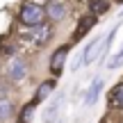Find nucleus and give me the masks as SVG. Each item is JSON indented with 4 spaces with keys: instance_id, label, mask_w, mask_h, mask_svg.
<instances>
[{
    "instance_id": "nucleus-7",
    "label": "nucleus",
    "mask_w": 123,
    "mask_h": 123,
    "mask_svg": "<svg viewBox=\"0 0 123 123\" xmlns=\"http://www.w3.org/2000/svg\"><path fill=\"white\" fill-rule=\"evenodd\" d=\"M96 21L98 18L93 16V14H87V16H82L80 18V23H78V27H75V32H73V41H80L84 34H87L89 30H91L93 25H96Z\"/></svg>"
},
{
    "instance_id": "nucleus-18",
    "label": "nucleus",
    "mask_w": 123,
    "mask_h": 123,
    "mask_svg": "<svg viewBox=\"0 0 123 123\" xmlns=\"http://www.w3.org/2000/svg\"><path fill=\"white\" fill-rule=\"evenodd\" d=\"M116 2H123V0H116Z\"/></svg>"
},
{
    "instance_id": "nucleus-13",
    "label": "nucleus",
    "mask_w": 123,
    "mask_h": 123,
    "mask_svg": "<svg viewBox=\"0 0 123 123\" xmlns=\"http://www.w3.org/2000/svg\"><path fill=\"white\" fill-rule=\"evenodd\" d=\"M64 14H66V12H64V5H59V2H50L48 7H46V16H48L50 21H55V23L62 21Z\"/></svg>"
},
{
    "instance_id": "nucleus-16",
    "label": "nucleus",
    "mask_w": 123,
    "mask_h": 123,
    "mask_svg": "<svg viewBox=\"0 0 123 123\" xmlns=\"http://www.w3.org/2000/svg\"><path fill=\"white\" fill-rule=\"evenodd\" d=\"M121 64H123V48H121L119 53L114 55V57H112V62H110V64H107V66H110V68H119Z\"/></svg>"
},
{
    "instance_id": "nucleus-15",
    "label": "nucleus",
    "mask_w": 123,
    "mask_h": 123,
    "mask_svg": "<svg viewBox=\"0 0 123 123\" xmlns=\"http://www.w3.org/2000/svg\"><path fill=\"white\" fill-rule=\"evenodd\" d=\"M98 123H123V116L119 114V112H107Z\"/></svg>"
},
{
    "instance_id": "nucleus-11",
    "label": "nucleus",
    "mask_w": 123,
    "mask_h": 123,
    "mask_svg": "<svg viewBox=\"0 0 123 123\" xmlns=\"http://www.w3.org/2000/svg\"><path fill=\"white\" fill-rule=\"evenodd\" d=\"M100 89H103V80L100 78H93L91 87H89V91H87V98H84V105H93L96 98H98V93H100Z\"/></svg>"
},
{
    "instance_id": "nucleus-3",
    "label": "nucleus",
    "mask_w": 123,
    "mask_h": 123,
    "mask_svg": "<svg viewBox=\"0 0 123 123\" xmlns=\"http://www.w3.org/2000/svg\"><path fill=\"white\" fill-rule=\"evenodd\" d=\"M114 34H116V30H112L107 37L93 39L91 43L84 48V53H82V64H91V62H96L98 55H100V53H105V50L110 48V43H112V39H114Z\"/></svg>"
},
{
    "instance_id": "nucleus-1",
    "label": "nucleus",
    "mask_w": 123,
    "mask_h": 123,
    "mask_svg": "<svg viewBox=\"0 0 123 123\" xmlns=\"http://www.w3.org/2000/svg\"><path fill=\"white\" fill-rule=\"evenodd\" d=\"M55 34V27L53 25H37V27H23L21 32H18V37H21V41H25V43L34 46V48H41V46H46L50 39H53Z\"/></svg>"
},
{
    "instance_id": "nucleus-8",
    "label": "nucleus",
    "mask_w": 123,
    "mask_h": 123,
    "mask_svg": "<svg viewBox=\"0 0 123 123\" xmlns=\"http://www.w3.org/2000/svg\"><path fill=\"white\" fill-rule=\"evenodd\" d=\"M107 105H110L112 110H123V82L114 84V87L110 89V93H107Z\"/></svg>"
},
{
    "instance_id": "nucleus-4",
    "label": "nucleus",
    "mask_w": 123,
    "mask_h": 123,
    "mask_svg": "<svg viewBox=\"0 0 123 123\" xmlns=\"http://www.w3.org/2000/svg\"><path fill=\"white\" fill-rule=\"evenodd\" d=\"M68 48H71V46H59V48L53 53V57H50V73H53V75L62 73L64 62H66V55H68Z\"/></svg>"
},
{
    "instance_id": "nucleus-9",
    "label": "nucleus",
    "mask_w": 123,
    "mask_h": 123,
    "mask_svg": "<svg viewBox=\"0 0 123 123\" xmlns=\"http://www.w3.org/2000/svg\"><path fill=\"white\" fill-rule=\"evenodd\" d=\"M25 73H27L25 62H23V59H12V64H9V68H7L9 78H12L14 82H21V80L25 78Z\"/></svg>"
},
{
    "instance_id": "nucleus-5",
    "label": "nucleus",
    "mask_w": 123,
    "mask_h": 123,
    "mask_svg": "<svg viewBox=\"0 0 123 123\" xmlns=\"http://www.w3.org/2000/svg\"><path fill=\"white\" fill-rule=\"evenodd\" d=\"M62 103H64V93H59V96L53 98V103H50V105L43 110V116H41V119H43V123H55V121H57Z\"/></svg>"
},
{
    "instance_id": "nucleus-12",
    "label": "nucleus",
    "mask_w": 123,
    "mask_h": 123,
    "mask_svg": "<svg viewBox=\"0 0 123 123\" xmlns=\"http://www.w3.org/2000/svg\"><path fill=\"white\" fill-rule=\"evenodd\" d=\"M107 12H110V0H91L89 2V14H93L96 18Z\"/></svg>"
},
{
    "instance_id": "nucleus-6",
    "label": "nucleus",
    "mask_w": 123,
    "mask_h": 123,
    "mask_svg": "<svg viewBox=\"0 0 123 123\" xmlns=\"http://www.w3.org/2000/svg\"><path fill=\"white\" fill-rule=\"evenodd\" d=\"M55 87H57V80H55V78L43 80V82L37 87V91H34V103L39 105V103H43L46 98H50V93L55 91Z\"/></svg>"
},
{
    "instance_id": "nucleus-14",
    "label": "nucleus",
    "mask_w": 123,
    "mask_h": 123,
    "mask_svg": "<svg viewBox=\"0 0 123 123\" xmlns=\"http://www.w3.org/2000/svg\"><path fill=\"white\" fill-rule=\"evenodd\" d=\"M14 114V103L9 96H0V121H7Z\"/></svg>"
},
{
    "instance_id": "nucleus-2",
    "label": "nucleus",
    "mask_w": 123,
    "mask_h": 123,
    "mask_svg": "<svg viewBox=\"0 0 123 123\" xmlns=\"http://www.w3.org/2000/svg\"><path fill=\"white\" fill-rule=\"evenodd\" d=\"M21 23L25 27H37V25H43L46 21V7H41L39 2H25L21 7V14H18Z\"/></svg>"
},
{
    "instance_id": "nucleus-10",
    "label": "nucleus",
    "mask_w": 123,
    "mask_h": 123,
    "mask_svg": "<svg viewBox=\"0 0 123 123\" xmlns=\"http://www.w3.org/2000/svg\"><path fill=\"white\" fill-rule=\"evenodd\" d=\"M34 112H37V103H34V100L25 103V105L18 110V119H16V123H32V121H34Z\"/></svg>"
},
{
    "instance_id": "nucleus-17",
    "label": "nucleus",
    "mask_w": 123,
    "mask_h": 123,
    "mask_svg": "<svg viewBox=\"0 0 123 123\" xmlns=\"http://www.w3.org/2000/svg\"><path fill=\"white\" fill-rule=\"evenodd\" d=\"M80 2H91V0H80Z\"/></svg>"
}]
</instances>
